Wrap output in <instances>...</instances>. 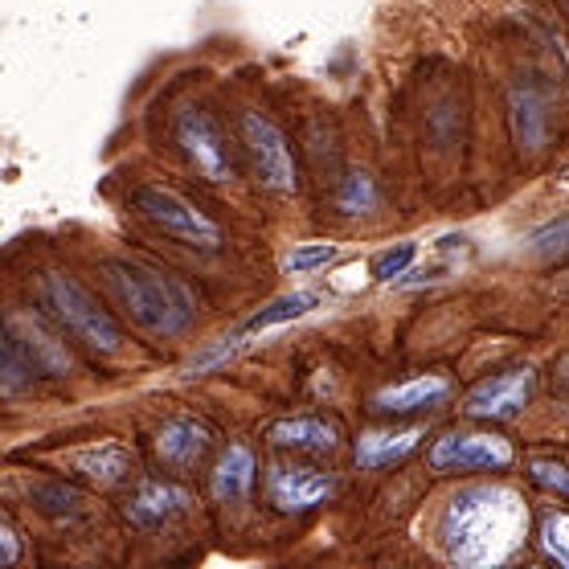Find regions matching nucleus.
Returning a JSON list of instances; mask_svg holds the SVG:
<instances>
[{
    "label": "nucleus",
    "instance_id": "f03ea898",
    "mask_svg": "<svg viewBox=\"0 0 569 569\" xmlns=\"http://www.w3.org/2000/svg\"><path fill=\"white\" fill-rule=\"evenodd\" d=\"M103 283L116 296V303L131 316V323H140L152 337H181L197 320V296L193 287L177 279L169 271H156L148 262L131 259H107Z\"/></svg>",
    "mask_w": 569,
    "mask_h": 569
},
{
    "label": "nucleus",
    "instance_id": "dca6fc26",
    "mask_svg": "<svg viewBox=\"0 0 569 569\" xmlns=\"http://www.w3.org/2000/svg\"><path fill=\"white\" fill-rule=\"evenodd\" d=\"M66 463L74 467L82 479H91L99 488H111L131 471V451L116 439H99L91 447H78V451L66 455Z\"/></svg>",
    "mask_w": 569,
    "mask_h": 569
},
{
    "label": "nucleus",
    "instance_id": "cd10ccee",
    "mask_svg": "<svg viewBox=\"0 0 569 569\" xmlns=\"http://www.w3.org/2000/svg\"><path fill=\"white\" fill-rule=\"evenodd\" d=\"M0 545H4V561L13 566L17 561V529L9 525V520H0Z\"/></svg>",
    "mask_w": 569,
    "mask_h": 569
},
{
    "label": "nucleus",
    "instance_id": "6ab92c4d",
    "mask_svg": "<svg viewBox=\"0 0 569 569\" xmlns=\"http://www.w3.org/2000/svg\"><path fill=\"white\" fill-rule=\"evenodd\" d=\"M316 303H320L316 291H291V296H279V299H271L267 308L254 311V316L242 323V332H262V328H274V323H291V320H299V316H308Z\"/></svg>",
    "mask_w": 569,
    "mask_h": 569
},
{
    "label": "nucleus",
    "instance_id": "f257e3e1",
    "mask_svg": "<svg viewBox=\"0 0 569 569\" xmlns=\"http://www.w3.org/2000/svg\"><path fill=\"white\" fill-rule=\"evenodd\" d=\"M529 508L517 488L505 483H471L447 500L439 517V545L455 566L488 569L505 566L525 545Z\"/></svg>",
    "mask_w": 569,
    "mask_h": 569
},
{
    "label": "nucleus",
    "instance_id": "2eb2a0df",
    "mask_svg": "<svg viewBox=\"0 0 569 569\" xmlns=\"http://www.w3.org/2000/svg\"><path fill=\"white\" fill-rule=\"evenodd\" d=\"M451 393V381L439 373H422L410 377V381H398V386H386L373 393V410L381 415H415V410H430L435 401H442Z\"/></svg>",
    "mask_w": 569,
    "mask_h": 569
},
{
    "label": "nucleus",
    "instance_id": "9b49d317",
    "mask_svg": "<svg viewBox=\"0 0 569 569\" xmlns=\"http://www.w3.org/2000/svg\"><path fill=\"white\" fill-rule=\"evenodd\" d=\"M267 492H271V505L279 512H311L337 492V479L316 471V467H271Z\"/></svg>",
    "mask_w": 569,
    "mask_h": 569
},
{
    "label": "nucleus",
    "instance_id": "393cba45",
    "mask_svg": "<svg viewBox=\"0 0 569 569\" xmlns=\"http://www.w3.org/2000/svg\"><path fill=\"white\" fill-rule=\"evenodd\" d=\"M529 479L545 492H557V496H569V463L561 459H545V455H532L529 459Z\"/></svg>",
    "mask_w": 569,
    "mask_h": 569
},
{
    "label": "nucleus",
    "instance_id": "b1692460",
    "mask_svg": "<svg viewBox=\"0 0 569 569\" xmlns=\"http://www.w3.org/2000/svg\"><path fill=\"white\" fill-rule=\"evenodd\" d=\"M337 259H340L337 242H303V247H296L287 254L283 267L296 274H308V271H323L328 262H337Z\"/></svg>",
    "mask_w": 569,
    "mask_h": 569
},
{
    "label": "nucleus",
    "instance_id": "4be33fe9",
    "mask_svg": "<svg viewBox=\"0 0 569 569\" xmlns=\"http://www.w3.org/2000/svg\"><path fill=\"white\" fill-rule=\"evenodd\" d=\"M337 206L345 209V213H369V209L377 206V184L369 172H349L345 181H340V193H337Z\"/></svg>",
    "mask_w": 569,
    "mask_h": 569
},
{
    "label": "nucleus",
    "instance_id": "a878e982",
    "mask_svg": "<svg viewBox=\"0 0 569 569\" xmlns=\"http://www.w3.org/2000/svg\"><path fill=\"white\" fill-rule=\"evenodd\" d=\"M529 247L537 250L541 259L569 254V218H557V221H549V226H541V230L529 238Z\"/></svg>",
    "mask_w": 569,
    "mask_h": 569
},
{
    "label": "nucleus",
    "instance_id": "20e7f679",
    "mask_svg": "<svg viewBox=\"0 0 569 569\" xmlns=\"http://www.w3.org/2000/svg\"><path fill=\"white\" fill-rule=\"evenodd\" d=\"M131 209L148 218L156 230H164L169 238H177L181 247H193V250H218L226 238H221V226L209 213L189 201L184 193L169 189V184H140V189H131Z\"/></svg>",
    "mask_w": 569,
    "mask_h": 569
},
{
    "label": "nucleus",
    "instance_id": "f3484780",
    "mask_svg": "<svg viewBox=\"0 0 569 569\" xmlns=\"http://www.w3.org/2000/svg\"><path fill=\"white\" fill-rule=\"evenodd\" d=\"M422 439H427V430H422V427L369 430V435H361V439H357V451H352V459H357V467L373 471V467H389V463H398V459H406V455L415 451Z\"/></svg>",
    "mask_w": 569,
    "mask_h": 569
},
{
    "label": "nucleus",
    "instance_id": "5701e85b",
    "mask_svg": "<svg viewBox=\"0 0 569 569\" xmlns=\"http://www.w3.org/2000/svg\"><path fill=\"white\" fill-rule=\"evenodd\" d=\"M238 349H242V332H233V337L213 340V345H206V349L193 352V357L184 361L181 373H184V377H201V373H209V369H218L221 361H230V357H233Z\"/></svg>",
    "mask_w": 569,
    "mask_h": 569
},
{
    "label": "nucleus",
    "instance_id": "412c9836",
    "mask_svg": "<svg viewBox=\"0 0 569 569\" xmlns=\"http://www.w3.org/2000/svg\"><path fill=\"white\" fill-rule=\"evenodd\" d=\"M537 541H541V549L553 557L557 566L569 569V512L566 508H549V512H541Z\"/></svg>",
    "mask_w": 569,
    "mask_h": 569
},
{
    "label": "nucleus",
    "instance_id": "bb28decb",
    "mask_svg": "<svg viewBox=\"0 0 569 569\" xmlns=\"http://www.w3.org/2000/svg\"><path fill=\"white\" fill-rule=\"evenodd\" d=\"M418 259V247L415 242H398V247L381 250L373 259V279H381V283H389V279H398V274H406V267Z\"/></svg>",
    "mask_w": 569,
    "mask_h": 569
},
{
    "label": "nucleus",
    "instance_id": "aec40b11",
    "mask_svg": "<svg viewBox=\"0 0 569 569\" xmlns=\"http://www.w3.org/2000/svg\"><path fill=\"white\" fill-rule=\"evenodd\" d=\"M29 496H33V505H38L41 512H50V517H66V512H74V508L82 505V492H78L74 483H66V479H41V483L29 488Z\"/></svg>",
    "mask_w": 569,
    "mask_h": 569
},
{
    "label": "nucleus",
    "instance_id": "0eeeda50",
    "mask_svg": "<svg viewBox=\"0 0 569 569\" xmlns=\"http://www.w3.org/2000/svg\"><path fill=\"white\" fill-rule=\"evenodd\" d=\"M512 442L483 430H451L435 439L430 447V467L435 471H505L512 467Z\"/></svg>",
    "mask_w": 569,
    "mask_h": 569
},
{
    "label": "nucleus",
    "instance_id": "6e6552de",
    "mask_svg": "<svg viewBox=\"0 0 569 569\" xmlns=\"http://www.w3.org/2000/svg\"><path fill=\"white\" fill-rule=\"evenodd\" d=\"M4 345L21 352V361L33 369V377H70L74 373V357L62 345L58 332H50L38 316H21L13 311L4 323Z\"/></svg>",
    "mask_w": 569,
    "mask_h": 569
},
{
    "label": "nucleus",
    "instance_id": "c756f323",
    "mask_svg": "<svg viewBox=\"0 0 569 569\" xmlns=\"http://www.w3.org/2000/svg\"><path fill=\"white\" fill-rule=\"evenodd\" d=\"M561 4H566V13H569V0H561Z\"/></svg>",
    "mask_w": 569,
    "mask_h": 569
},
{
    "label": "nucleus",
    "instance_id": "ddd939ff",
    "mask_svg": "<svg viewBox=\"0 0 569 569\" xmlns=\"http://www.w3.org/2000/svg\"><path fill=\"white\" fill-rule=\"evenodd\" d=\"M213 447V430L197 418H172L156 435V455L169 467H197Z\"/></svg>",
    "mask_w": 569,
    "mask_h": 569
},
{
    "label": "nucleus",
    "instance_id": "1a4fd4ad",
    "mask_svg": "<svg viewBox=\"0 0 569 569\" xmlns=\"http://www.w3.org/2000/svg\"><path fill=\"white\" fill-rule=\"evenodd\" d=\"M537 393V369L520 365L508 373H496L488 381H479L471 393L463 398L467 418H483V422H500V418H517Z\"/></svg>",
    "mask_w": 569,
    "mask_h": 569
},
{
    "label": "nucleus",
    "instance_id": "423d86ee",
    "mask_svg": "<svg viewBox=\"0 0 569 569\" xmlns=\"http://www.w3.org/2000/svg\"><path fill=\"white\" fill-rule=\"evenodd\" d=\"M238 128H242V143L250 152V164L259 172V181L271 189V193H296L299 189V169H296V156H291V140L287 131L267 119L262 111L247 107L238 116Z\"/></svg>",
    "mask_w": 569,
    "mask_h": 569
},
{
    "label": "nucleus",
    "instance_id": "9d476101",
    "mask_svg": "<svg viewBox=\"0 0 569 569\" xmlns=\"http://www.w3.org/2000/svg\"><path fill=\"white\" fill-rule=\"evenodd\" d=\"M508 128H512V140H517L520 152H541L549 136H553V111H549V99L537 82H512L508 87Z\"/></svg>",
    "mask_w": 569,
    "mask_h": 569
},
{
    "label": "nucleus",
    "instance_id": "c85d7f7f",
    "mask_svg": "<svg viewBox=\"0 0 569 569\" xmlns=\"http://www.w3.org/2000/svg\"><path fill=\"white\" fill-rule=\"evenodd\" d=\"M561 181H566V184H569V169H566V172H561Z\"/></svg>",
    "mask_w": 569,
    "mask_h": 569
},
{
    "label": "nucleus",
    "instance_id": "a211bd4d",
    "mask_svg": "<svg viewBox=\"0 0 569 569\" xmlns=\"http://www.w3.org/2000/svg\"><path fill=\"white\" fill-rule=\"evenodd\" d=\"M267 439H271L274 447H291V451H337L340 447L337 427L311 415L279 418V422L267 427Z\"/></svg>",
    "mask_w": 569,
    "mask_h": 569
},
{
    "label": "nucleus",
    "instance_id": "f8f14e48",
    "mask_svg": "<svg viewBox=\"0 0 569 569\" xmlns=\"http://www.w3.org/2000/svg\"><path fill=\"white\" fill-rule=\"evenodd\" d=\"M189 508V492L177 488V483H164V479H140V488L128 496L123 505V517L136 525V529H160L169 525L172 517H181Z\"/></svg>",
    "mask_w": 569,
    "mask_h": 569
},
{
    "label": "nucleus",
    "instance_id": "4468645a",
    "mask_svg": "<svg viewBox=\"0 0 569 569\" xmlns=\"http://www.w3.org/2000/svg\"><path fill=\"white\" fill-rule=\"evenodd\" d=\"M254 476H259V463H254V451H250L247 442H233L226 447L213 467V476H209V492L213 500L221 505H238V500H247L254 492Z\"/></svg>",
    "mask_w": 569,
    "mask_h": 569
},
{
    "label": "nucleus",
    "instance_id": "39448f33",
    "mask_svg": "<svg viewBox=\"0 0 569 569\" xmlns=\"http://www.w3.org/2000/svg\"><path fill=\"white\" fill-rule=\"evenodd\" d=\"M172 140L184 152V160L193 164L209 184H230L238 177V164H233L230 140L206 107H181L177 119H172Z\"/></svg>",
    "mask_w": 569,
    "mask_h": 569
},
{
    "label": "nucleus",
    "instance_id": "7ed1b4c3",
    "mask_svg": "<svg viewBox=\"0 0 569 569\" xmlns=\"http://www.w3.org/2000/svg\"><path fill=\"white\" fill-rule=\"evenodd\" d=\"M38 303L46 308V316H50L62 332H70L78 345H87L91 352L111 357V352L123 349V328L111 320V311H107L87 287L78 283L74 274L41 271Z\"/></svg>",
    "mask_w": 569,
    "mask_h": 569
}]
</instances>
